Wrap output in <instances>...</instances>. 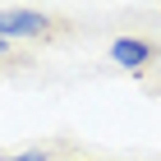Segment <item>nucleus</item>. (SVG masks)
I'll use <instances>...</instances> for the list:
<instances>
[{
  "label": "nucleus",
  "instance_id": "1",
  "mask_svg": "<svg viewBox=\"0 0 161 161\" xmlns=\"http://www.w3.org/2000/svg\"><path fill=\"white\" fill-rule=\"evenodd\" d=\"M55 19H46V14L37 9H0V37L5 42H19V37H51L55 32Z\"/></svg>",
  "mask_w": 161,
  "mask_h": 161
},
{
  "label": "nucleus",
  "instance_id": "4",
  "mask_svg": "<svg viewBox=\"0 0 161 161\" xmlns=\"http://www.w3.org/2000/svg\"><path fill=\"white\" fill-rule=\"evenodd\" d=\"M5 55H9V42H5V37H0V60H5Z\"/></svg>",
  "mask_w": 161,
  "mask_h": 161
},
{
  "label": "nucleus",
  "instance_id": "2",
  "mask_svg": "<svg viewBox=\"0 0 161 161\" xmlns=\"http://www.w3.org/2000/svg\"><path fill=\"white\" fill-rule=\"evenodd\" d=\"M152 55H157V46L143 42V37H120V42H111V60L124 64V69H143Z\"/></svg>",
  "mask_w": 161,
  "mask_h": 161
},
{
  "label": "nucleus",
  "instance_id": "3",
  "mask_svg": "<svg viewBox=\"0 0 161 161\" xmlns=\"http://www.w3.org/2000/svg\"><path fill=\"white\" fill-rule=\"evenodd\" d=\"M0 161H46L42 147H28V152H14V157H0Z\"/></svg>",
  "mask_w": 161,
  "mask_h": 161
}]
</instances>
